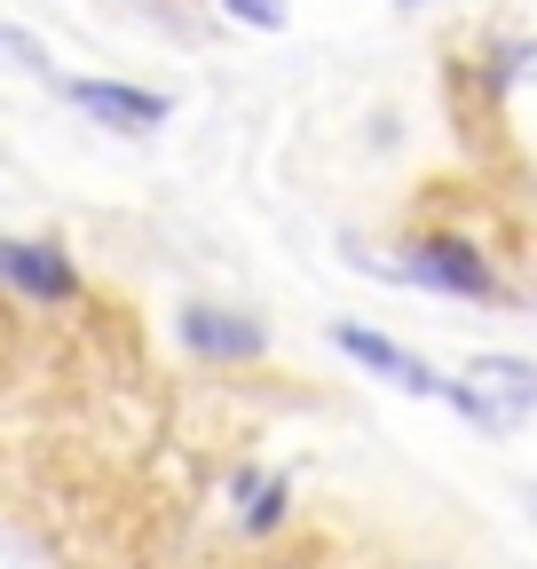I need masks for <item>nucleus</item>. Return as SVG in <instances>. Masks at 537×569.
<instances>
[{
	"label": "nucleus",
	"instance_id": "nucleus-1",
	"mask_svg": "<svg viewBox=\"0 0 537 569\" xmlns=\"http://www.w3.org/2000/svg\"><path fill=\"white\" fill-rule=\"evenodd\" d=\"M182 348L190 356H206V365H253V356H268V332L261 317H237V309H206V301H190L174 317Z\"/></svg>",
	"mask_w": 537,
	"mask_h": 569
},
{
	"label": "nucleus",
	"instance_id": "nucleus-2",
	"mask_svg": "<svg viewBox=\"0 0 537 569\" xmlns=\"http://www.w3.org/2000/svg\"><path fill=\"white\" fill-rule=\"evenodd\" d=\"M63 103L88 111V119H103V127H119V134H151L174 111L159 88H126V80H63Z\"/></svg>",
	"mask_w": 537,
	"mask_h": 569
},
{
	"label": "nucleus",
	"instance_id": "nucleus-3",
	"mask_svg": "<svg viewBox=\"0 0 537 569\" xmlns=\"http://www.w3.org/2000/svg\"><path fill=\"white\" fill-rule=\"evenodd\" d=\"M412 277H419V284H443V293H458V301H490V293H498L490 261L466 246V238H419V246H412Z\"/></svg>",
	"mask_w": 537,
	"mask_h": 569
},
{
	"label": "nucleus",
	"instance_id": "nucleus-4",
	"mask_svg": "<svg viewBox=\"0 0 537 569\" xmlns=\"http://www.w3.org/2000/svg\"><path fill=\"white\" fill-rule=\"evenodd\" d=\"M332 340H341L364 372H379V380H395V388H412V396H450V380L435 372V365H419L412 348H395L387 332H364V325H332Z\"/></svg>",
	"mask_w": 537,
	"mask_h": 569
},
{
	"label": "nucleus",
	"instance_id": "nucleus-5",
	"mask_svg": "<svg viewBox=\"0 0 537 569\" xmlns=\"http://www.w3.org/2000/svg\"><path fill=\"white\" fill-rule=\"evenodd\" d=\"M0 277H9L24 301H72V293H80V269L63 261V246H48V238L0 246Z\"/></svg>",
	"mask_w": 537,
	"mask_h": 569
},
{
	"label": "nucleus",
	"instance_id": "nucleus-6",
	"mask_svg": "<svg viewBox=\"0 0 537 569\" xmlns=\"http://www.w3.org/2000/svg\"><path fill=\"white\" fill-rule=\"evenodd\" d=\"M475 380H483L490 396H506L514 411H521V403H537V365H514V356H483Z\"/></svg>",
	"mask_w": 537,
	"mask_h": 569
},
{
	"label": "nucleus",
	"instance_id": "nucleus-7",
	"mask_svg": "<svg viewBox=\"0 0 537 569\" xmlns=\"http://www.w3.org/2000/svg\"><path fill=\"white\" fill-rule=\"evenodd\" d=\"M0 71H48V40L17 32V24H0Z\"/></svg>",
	"mask_w": 537,
	"mask_h": 569
},
{
	"label": "nucleus",
	"instance_id": "nucleus-8",
	"mask_svg": "<svg viewBox=\"0 0 537 569\" xmlns=\"http://www.w3.org/2000/svg\"><path fill=\"white\" fill-rule=\"evenodd\" d=\"M222 9L237 24H253V32H285V0H222Z\"/></svg>",
	"mask_w": 537,
	"mask_h": 569
},
{
	"label": "nucleus",
	"instance_id": "nucleus-9",
	"mask_svg": "<svg viewBox=\"0 0 537 569\" xmlns=\"http://www.w3.org/2000/svg\"><path fill=\"white\" fill-rule=\"evenodd\" d=\"M277 522H285V482H268L253 507H245V530H277Z\"/></svg>",
	"mask_w": 537,
	"mask_h": 569
},
{
	"label": "nucleus",
	"instance_id": "nucleus-10",
	"mask_svg": "<svg viewBox=\"0 0 537 569\" xmlns=\"http://www.w3.org/2000/svg\"><path fill=\"white\" fill-rule=\"evenodd\" d=\"M403 9H427V0H403Z\"/></svg>",
	"mask_w": 537,
	"mask_h": 569
}]
</instances>
